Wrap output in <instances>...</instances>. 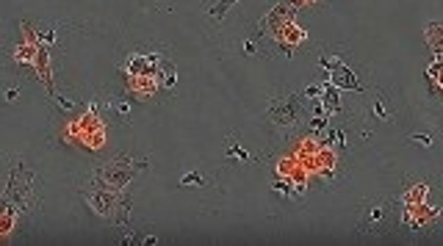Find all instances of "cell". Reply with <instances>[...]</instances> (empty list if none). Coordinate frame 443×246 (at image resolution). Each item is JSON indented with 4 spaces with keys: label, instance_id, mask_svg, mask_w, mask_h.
Here are the masks:
<instances>
[{
    "label": "cell",
    "instance_id": "obj_13",
    "mask_svg": "<svg viewBox=\"0 0 443 246\" xmlns=\"http://www.w3.org/2000/svg\"><path fill=\"white\" fill-rule=\"evenodd\" d=\"M302 196H305V183L299 180L297 186H294V199H302Z\"/></svg>",
    "mask_w": 443,
    "mask_h": 246
},
{
    "label": "cell",
    "instance_id": "obj_5",
    "mask_svg": "<svg viewBox=\"0 0 443 246\" xmlns=\"http://www.w3.org/2000/svg\"><path fill=\"white\" fill-rule=\"evenodd\" d=\"M131 88L139 97H150L161 88V78L158 75H131Z\"/></svg>",
    "mask_w": 443,
    "mask_h": 246
},
{
    "label": "cell",
    "instance_id": "obj_7",
    "mask_svg": "<svg viewBox=\"0 0 443 246\" xmlns=\"http://www.w3.org/2000/svg\"><path fill=\"white\" fill-rule=\"evenodd\" d=\"M405 202L407 205H424L427 202V186H415L405 194Z\"/></svg>",
    "mask_w": 443,
    "mask_h": 246
},
{
    "label": "cell",
    "instance_id": "obj_9",
    "mask_svg": "<svg viewBox=\"0 0 443 246\" xmlns=\"http://www.w3.org/2000/svg\"><path fill=\"white\" fill-rule=\"evenodd\" d=\"M236 3H238V0H219V3L210 9V17H214V19H224V14L230 11V6H236Z\"/></svg>",
    "mask_w": 443,
    "mask_h": 246
},
{
    "label": "cell",
    "instance_id": "obj_8",
    "mask_svg": "<svg viewBox=\"0 0 443 246\" xmlns=\"http://www.w3.org/2000/svg\"><path fill=\"white\" fill-rule=\"evenodd\" d=\"M14 58L19 61V64H33V58H36V47H33V44H19L17 53H14Z\"/></svg>",
    "mask_w": 443,
    "mask_h": 246
},
{
    "label": "cell",
    "instance_id": "obj_1",
    "mask_svg": "<svg viewBox=\"0 0 443 246\" xmlns=\"http://www.w3.org/2000/svg\"><path fill=\"white\" fill-rule=\"evenodd\" d=\"M86 205L100 218H106V221H111V224H122V218L128 216V205L119 196V191L108 188V186H103V183H100L97 188L86 191Z\"/></svg>",
    "mask_w": 443,
    "mask_h": 246
},
{
    "label": "cell",
    "instance_id": "obj_14",
    "mask_svg": "<svg viewBox=\"0 0 443 246\" xmlns=\"http://www.w3.org/2000/svg\"><path fill=\"white\" fill-rule=\"evenodd\" d=\"M429 78H432V80H435V86H438V64L429 66Z\"/></svg>",
    "mask_w": 443,
    "mask_h": 246
},
{
    "label": "cell",
    "instance_id": "obj_11",
    "mask_svg": "<svg viewBox=\"0 0 443 246\" xmlns=\"http://www.w3.org/2000/svg\"><path fill=\"white\" fill-rule=\"evenodd\" d=\"M383 216H385V210H383V208H374V210H371V216H369L371 227H379V221H383Z\"/></svg>",
    "mask_w": 443,
    "mask_h": 246
},
{
    "label": "cell",
    "instance_id": "obj_12",
    "mask_svg": "<svg viewBox=\"0 0 443 246\" xmlns=\"http://www.w3.org/2000/svg\"><path fill=\"white\" fill-rule=\"evenodd\" d=\"M194 183H202V174L200 172H188L183 177V186H194Z\"/></svg>",
    "mask_w": 443,
    "mask_h": 246
},
{
    "label": "cell",
    "instance_id": "obj_4",
    "mask_svg": "<svg viewBox=\"0 0 443 246\" xmlns=\"http://www.w3.org/2000/svg\"><path fill=\"white\" fill-rule=\"evenodd\" d=\"M161 56H155V53H133L131 58H128L125 70L128 75H158L161 70Z\"/></svg>",
    "mask_w": 443,
    "mask_h": 246
},
{
    "label": "cell",
    "instance_id": "obj_6",
    "mask_svg": "<svg viewBox=\"0 0 443 246\" xmlns=\"http://www.w3.org/2000/svg\"><path fill=\"white\" fill-rule=\"evenodd\" d=\"M280 28H275V36L280 39V42H288V44H299V42H305V33L297 28L294 23H288V17L280 19Z\"/></svg>",
    "mask_w": 443,
    "mask_h": 246
},
{
    "label": "cell",
    "instance_id": "obj_10",
    "mask_svg": "<svg viewBox=\"0 0 443 246\" xmlns=\"http://www.w3.org/2000/svg\"><path fill=\"white\" fill-rule=\"evenodd\" d=\"M161 72H163V83L172 86L175 83V72H172V64H161Z\"/></svg>",
    "mask_w": 443,
    "mask_h": 246
},
{
    "label": "cell",
    "instance_id": "obj_3",
    "mask_svg": "<svg viewBox=\"0 0 443 246\" xmlns=\"http://www.w3.org/2000/svg\"><path fill=\"white\" fill-rule=\"evenodd\" d=\"M136 174V169H133V163H131V158H114L111 163H106L103 169L97 172V180L103 183V186H108V188H117V191H122L131 183V177Z\"/></svg>",
    "mask_w": 443,
    "mask_h": 246
},
{
    "label": "cell",
    "instance_id": "obj_2",
    "mask_svg": "<svg viewBox=\"0 0 443 246\" xmlns=\"http://www.w3.org/2000/svg\"><path fill=\"white\" fill-rule=\"evenodd\" d=\"M299 114H302V102L297 94H280L269 105V116L277 127H294L299 122Z\"/></svg>",
    "mask_w": 443,
    "mask_h": 246
}]
</instances>
